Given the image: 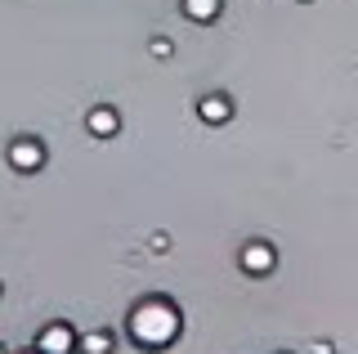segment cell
I'll list each match as a JSON object with an SVG mask.
<instances>
[{"label": "cell", "mask_w": 358, "mask_h": 354, "mask_svg": "<svg viewBox=\"0 0 358 354\" xmlns=\"http://www.w3.org/2000/svg\"><path fill=\"white\" fill-rule=\"evenodd\" d=\"M126 337L134 350H148V354H162L171 350L179 337H184V309H179L171 296H143V301L130 305L126 314Z\"/></svg>", "instance_id": "6da1fadb"}, {"label": "cell", "mask_w": 358, "mask_h": 354, "mask_svg": "<svg viewBox=\"0 0 358 354\" xmlns=\"http://www.w3.org/2000/svg\"><path fill=\"white\" fill-rule=\"evenodd\" d=\"M5 162H9V171H18V175H36L45 162H50V153H45V139L41 135H14L5 143Z\"/></svg>", "instance_id": "7a4b0ae2"}, {"label": "cell", "mask_w": 358, "mask_h": 354, "mask_svg": "<svg viewBox=\"0 0 358 354\" xmlns=\"http://www.w3.org/2000/svg\"><path fill=\"white\" fill-rule=\"evenodd\" d=\"M76 341H81V332L67 323V318H50V323L36 332L31 350L36 354H76Z\"/></svg>", "instance_id": "3957f363"}, {"label": "cell", "mask_w": 358, "mask_h": 354, "mask_svg": "<svg viewBox=\"0 0 358 354\" xmlns=\"http://www.w3.org/2000/svg\"><path fill=\"white\" fill-rule=\"evenodd\" d=\"M238 269L246 274V278H268V274L278 269V251H273V242H264V238H246V242H242V251H238Z\"/></svg>", "instance_id": "277c9868"}, {"label": "cell", "mask_w": 358, "mask_h": 354, "mask_svg": "<svg viewBox=\"0 0 358 354\" xmlns=\"http://www.w3.org/2000/svg\"><path fill=\"white\" fill-rule=\"evenodd\" d=\"M85 130H90L94 139H117V135H121V113H117L112 104H94V108L85 113Z\"/></svg>", "instance_id": "5b68a950"}, {"label": "cell", "mask_w": 358, "mask_h": 354, "mask_svg": "<svg viewBox=\"0 0 358 354\" xmlns=\"http://www.w3.org/2000/svg\"><path fill=\"white\" fill-rule=\"evenodd\" d=\"M197 117L206 121V126H229V121H233V99L224 94V90L201 94L197 99Z\"/></svg>", "instance_id": "8992f818"}, {"label": "cell", "mask_w": 358, "mask_h": 354, "mask_svg": "<svg viewBox=\"0 0 358 354\" xmlns=\"http://www.w3.org/2000/svg\"><path fill=\"white\" fill-rule=\"evenodd\" d=\"M179 14H184L188 23L206 27V23H215V18L224 14V0H179Z\"/></svg>", "instance_id": "52a82bcc"}, {"label": "cell", "mask_w": 358, "mask_h": 354, "mask_svg": "<svg viewBox=\"0 0 358 354\" xmlns=\"http://www.w3.org/2000/svg\"><path fill=\"white\" fill-rule=\"evenodd\" d=\"M112 350H117V337H112L108 327L81 332V341H76V354H112Z\"/></svg>", "instance_id": "ba28073f"}, {"label": "cell", "mask_w": 358, "mask_h": 354, "mask_svg": "<svg viewBox=\"0 0 358 354\" xmlns=\"http://www.w3.org/2000/svg\"><path fill=\"white\" fill-rule=\"evenodd\" d=\"M171 50H175V45H171V41H162V36H157V41H152V54H157V59H171Z\"/></svg>", "instance_id": "9c48e42d"}, {"label": "cell", "mask_w": 358, "mask_h": 354, "mask_svg": "<svg viewBox=\"0 0 358 354\" xmlns=\"http://www.w3.org/2000/svg\"><path fill=\"white\" fill-rule=\"evenodd\" d=\"M313 354H331V341H313Z\"/></svg>", "instance_id": "30bf717a"}, {"label": "cell", "mask_w": 358, "mask_h": 354, "mask_svg": "<svg viewBox=\"0 0 358 354\" xmlns=\"http://www.w3.org/2000/svg\"><path fill=\"white\" fill-rule=\"evenodd\" d=\"M0 296H5V283H0Z\"/></svg>", "instance_id": "8fae6325"}, {"label": "cell", "mask_w": 358, "mask_h": 354, "mask_svg": "<svg viewBox=\"0 0 358 354\" xmlns=\"http://www.w3.org/2000/svg\"><path fill=\"white\" fill-rule=\"evenodd\" d=\"M0 354H9V350H5V346H0Z\"/></svg>", "instance_id": "7c38bea8"}, {"label": "cell", "mask_w": 358, "mask_h": 354, "mask_svg": "<svg viewBox=\"0 0 358 354\" xmlns=\"http://www.w3.org/2000/svg\"><path fill=\"white\" fill-rule=\"evenodd\" d=\"M22 354H36V350H22Z\"/></svg>", "instance_id": "4fadbf2b"}]
</instances>
